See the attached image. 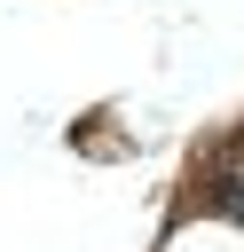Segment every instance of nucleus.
<instances>
[{"mask_svg": "<svg viewBox=\"0 0 244 252\" xmlns=\"http://www.w3.org/2000/svg\"><path fill=\"white\" fill-rule=\"evenodd\" d=\"M220 205H228V213L244 220V181H228V189H220Z\"/></svg>", "mask_w": 244, "mask_h": 252, "instance_id": "obj_1", "label": "nucleus"}]
</instances>
